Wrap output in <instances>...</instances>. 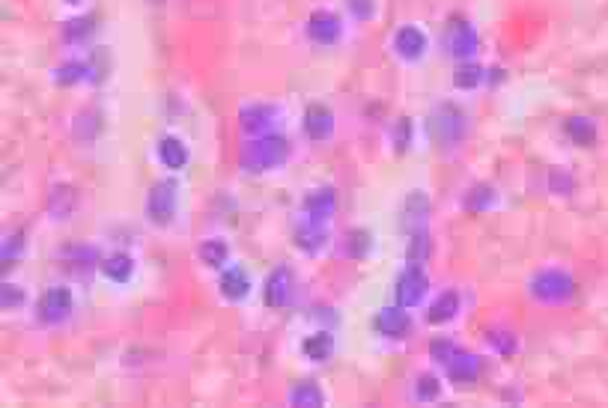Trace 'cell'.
I'll return each mask as SVG.
<instances>
[{
    "mask_svg": "<svg viewBox=\"0 0 608 408\" xmlns=\"http://www.w3.org/2000/svg\"><path fill=\"white\" fill-rule=\"evenodd\" d=\"M96 15L93 12H87V15H75V18H69V21H63L60 24V39L66 42V45H84V42H90V36L96 33Z\"/></svg>",
    "mask_w": 608,
    "mask_h": 408,
    "instance_id": "31",
    "label": "cell"
},
{
    "mask_svg": "<svg viewBox=\"0 0 608 408\" xmlns=\"http://www.w3.org/2000/svg\"><path fill=\"white\" fill-rule=\"evenodd\" d=\"M251 274L242 266H224L221 277H218V292L227 304H242L251 295Z\"/></svg>",
    "mask_w": 608,
    "mask_h": 408,
    "instance_id": "24",
    "label": "cell"
},
{
    "mask_svg": "<svg viewBox=\"0 0 608 408\" xmlns=\"http://www.w3.org/2000/svg\"><path fill=\"white\" fill-rule=\"evenodd\" d=\"M302 358L313 367H325L334 355H337V337H334V328H325V325H316L310 334H304L302 343Z\"/></svg>",
    "mask_w": 608,
    "mask_h": 408,
    "instance_id": "17",
    "label": "cell"
},
{
    "mask_svg": "<svg viewBox=\"0 0 608 408\" xmlns=\"http://www.w3.org/2000/svg\"><path fill=\"white\" fill-rule=\"evenodd\" d=\"M75 313V292L63 283L48 286L39 301H36V319L48 328H57L63 322H69V316Z\"/></svg>",
    "mask_w": 608,
    "mask_h": 408,
    "instance_id": "10",
    "label": "cell"
},
{
    "mask_svg": "<svg viewBox=\"0 0 608 408\" xmlns=\"http://www.w3.org/2000/svg\"><path fill=\"white\" fill-rule=\"evenodd\" d=\"M21 251H24V233L21 230H12L3 236V248H0V260H3V269L15 266L21 260Z\"/></svg>",
    "mask_w": 608,
    "mask_h": 408,
    "instance_id": "41",
    "label": "cell"
},
{
    "mask_svg": "<svg viewBox=\"0 0 608 408\" xmlns=\"http://www.w3.org/2000/svg\"><path fill=\"white\" fill-rule=\"evenodd\" d=\"M409 394H412V400L418 406H436L445 397V379L439 373H433V370H424V373H418L412 379V391Z\"/></svg>",
    "mask_w": 608,
    "mask_h": 408,
    "instance_id": "28",
    "label": "cell"
},
{
    "mask_svg": "<svg viewBox=\"0 0 608 408\" xmlns=\"http://www.w3.org/2000/svg\"><path fill=\"white\" fill-rule=\"evenodd\" d=\"M442 51L454 60V63H462V60H474L477 51H480V33L474 27L471 18L465 15H451L442 27Z\"/></svg>",
    "mask_w": 608,
    "mask_h": 408,
    "instance_id": "4",
    "label": "cell"
},
{
    "mask_svg": "<svg viewBox=\"0 0 608 408\" xmlns=\"http://www.w3.org/2000/svg\"><path fill=\"white\" fill-rule=\"evenodd\" d=\"M99 272H102L105 280H111V283H120V286H123V283H129V280H132V274H135V257H132V254H126V251H114V254L102 257Z\"/></svg>",
    "mask_w": 608,
    "mask_h": 408,
    "instance_id": "30",
    "label": "cell"
},
{
    "mask_svg": "<svg viewBox=\"0 0 608 408\" xmlns=\"http://www.w3.org/2000/svg\"><path fill=\"white\" fill-rule=\"evenodd\" d=\"M302 132L310 143H328L337 132V117H334L331 105L310 102L302 114Z\"/></svg>",
    "mask_w": 608,
    "mask_h": 408,
    "instance_id": "16",
    "label": "cell"
},
{
    "mask_svg": "<svg viewBox=\"0 0 608 408\" xmlns=\"http://www.w3.org/2000/svg\"><path fill=\"white\" fill-rule=\"evenodd\" d=\"M430 215H433V200H430V194H427L424 188H412V191L403 197V203H400V218H397V224H400V230L409 236V233H415V230H430Z\"/></svg>",
    "mask_w": 608,
    "mask_h": 408,
    "instance_id": "15",
    "label": "cell"
},
{
    "mask_svg": "<svg viewBox=\"0 0 608 408\" xmlns=\"http://www.w3.org/2000/svg\"><path fill=\"white\" fill-rule=\"evenodd\" d=\"M442 373H445V382L454 385L456 391H468V388L480 385V379L486 373V361H483V355H477L471 349H459Z\"/></svg>",
    "mask_w": 608,
    "mask_h": 408,
    "instance_id": "12",
    "label": "cell"
},
{
    "mask_svg": "<svg viewBox=\"0 0 608 408\" xmlns=\"http://www.w3.org/2000/svg\"><path fill=\"white\" fill-rule=\"evenodd\" d=\"M287 406L293 408H322L328 406V394L316 379H299L287 388Z\"/></svg>",
    "mask_w": 608,
    "mask_h": 408,
    "instance_id": "27",
    "label": "cell"
},
{
    "mask_svg": "<svg viewBox=\"0 0 608 408\" xmlns=\"http://www.w3.org/2000/svg\"><path fill=\"white\" fill-rule=\"evenodd\" d=\"M525 295L549 310L570 307L579 295V280L567 266H540L528 274L525 280Z\"/></svg>",
    "mask_w": 608,
    "mask_h": 408,
    "instance_id": "1",
    "label": "cell"
},
{
    "mask_svg": "<svg viewBox=\"0 0 608 408\" xmlns=\"http://www.w3.org/2000/svg\"><path fill=\"white\" fill-rule=\"evenodd\" d=\"M155 155L161 161V167L167 170H185L188 161H191V152H188V143L179 135H161L155 143Z\"/></svg>",
    "mask_w": 608,
    "mask_h": 408,
    "instance_id": "26",
    "label": "cell"
},
{
    "mask_svg": "<svg viewBox=\"0 0 608 408\" xmlns=\"http://www.w3.org/2000/svg\"><path fill=\"white\" fill-rule=\"evenodd\" d=\"M293 248L302 257H322L331 248V233L325 224H310V221L299 218L293 224Z\"/></svg>",
    "mask_w": 608,
    "mask_h": 408,
    "instance_id": "18",
    "label": "cell"
},
{
    "mask_svg": "<svg viewBox=\"0 0 608 408\" xmlns=\"http://www.w3.org/2000/svg\"><path fill=\"white\" fill-rule=\"evenodd\" d=\"M388 137H391V149L397 152V155H406L412 146H415V120L412 117H397L394 123H391V132H388Z\"/></svg>",
    "mask_w": 608,
    "mask_h": 408,
    "instance_id": "37",
    "label": "cell"
},
{
    "mask_svg": "<svg viewBox=\"0 0 608 408\" xmlns=\"http://www.w3.org/2000/svg\"><path fill=\"white\" fill-rule=\"evenodd\" d=\"M430 274H427V266H412L406 263L400 274L394 277V304L400 307H409V310H418L427 304L430 298Z\"/></svg>",
    "mask_w": 608,
    "mask_h": 408,
    "instance_id": "8",
    "label": "cell"
},
{
    "mask_svg": "<svg viewBox=\"0 0 608 408\" xmlns=\"http://www.w3.org/2000/svg\"><path fill=\"white\" fill-rule=\"evenodd\" d=\"M176 203H179V182L170 176L155 179L147 194V221L152 227H170L176 218Z\"/></svg>",
    "mask_w": 608,
    "mask_h": 408,
    "instance_id": "9",
    "label": "cell"
},
{
    "mask_svg": "<svg viewBox=\"0 0 608 408\" xmlns=\"http://www.w3.org/2000/svg\"><path fill=\"white\" fill-rule=\"evenodd\" d=\"M561 132L579 149H594L600 143V123L594 117H588V114H570V117H564Z\"/></svg>",
    "mask_w": 608,
    "mask_h": 408,
    "instance_id": "21",
    "label": "cell"
},
{
    "mask_svg": "<svg viewBox=\"0 0 608 408\" xmlns=\"http://www.w3.org/2000/svg\"><path fill=\"white\" fill-rule=\"evenodd\" d=\"M284 111L275 102H251L239 108V132L242 137H260L269 132H278Z\"/></svg>",
    "mask_w": 608,
    "mask_h": 408,
    "instance_id": "11",
    "label": "cell"
},
{
    "mask_svg": "<svg viewBox=\"0 0 608 408\" xmlns=\"http://www.w3.org/2000/svg\"><path fill=\"white\" fill-rule=\"evenodd\" d=\"M370 328L376 337H382L388 343H406L415 334V313L400 304H385L373 313Z\"/></svg>",
    "mask_w": 608,
    "mask_h": 408,
    "instance_id": "7",
    "label": "cell"
},
{
    "mask_svg": "<svg viewBox=\"0 0 608 408\" xmlns=\"http://www.w3.org/2000/svg\"><path fill=\"white\" fill-rule=\"evenodd\" d=\"M290 158H293V143L281 132L245 137V143L239 146V167H242V173H251V176L284 170L290 164Z\"/></svg>",
    "mask_w": 608,
    "mask_h": 408,
    "instance_id": "2",
    "label": "cell"
},
{
    "mask_svg": "<svg viewBox=\"0 0 608 408\" xmlns=\"http://www.w3.org/2000/svg\"><path fill=\"white\" fill-rule=\"evenodd\" d=\"M546 191L552 197H573L579 191V179L570 167H549L546 170Z\"/></svg>",
    "mask_w": 608,
    "mask_h": 408,
    "instance_id": "32",
    "label": "cell"
},
{
    "mask_svg": "<svg viewBox=\"0 0 608 408\" xmlns=\"http://www.w3.org/2000/svg\"><path fill=\"white\" fill-rule=\"evenodd\" d=\"M430 48H433L430 33H427L421 24H415V21H406V24H400V27L391 33V54H394L400 63H406V66L424 63V60L430 57Z\"/></svg>",
    "mask_w": 608,
    "mask_h": 408,
    "instance_id": "5",
    "label": "cell"
},
{
    "mask_svg": "<svg viewBox=\"0 0 608 408\" xmlns=\"http://www.w3.org/2000/svg\"><path fill=\"white\" fill-rule=\"evenodd\" d=\"M72 132H75L78 140L93 143V140L99 137V132H102V114H99V111H84V114H78Z\"/></svg>",
    "mask_w": 608,
    "mask_h": 408,
    "instance_id": "39",
    "label": "cell"
},
{
    "mask_svg": "<svg viewBox=\"0 0 608 408\" xmlns=\"http://www.w3.org/2000/svg\"><path fill=\"white\" fill-rule=\"evenodd\" d=\"M66 3H81V0H66Z\"/></svg>",
    "mask_w": 608,
    "mask_h": 408,
    "instance_id": "44",
    "label": "cell"
},
{
    "mask_svg": "<svg viewBox=\"0 0 608 408\" xmlns=\"http://www.w3.org/2000/svg\"><path fill=\"white\" fill-rule=\"evenodd\" d=\"M197 260L206 266V269H224L230 263V245L224 239H206L200 242L197 248Z\"/></svg>",
    "mask_w": 608,
    "mask_h": 408,
    "instance_id": "36",
    "label": "cell"
},
{
    "mask_svg": "<svg viewBox=\"0 0 608 408\" xmlns=\"http://www.w3.org/2000/svg\"><path fill=\"white\" fill-rule=\"evenodd\" d=\"M486 81H489V66H483L477 60H462V63L454 66L451 84H454V90H459V93H474V90L486 87Z\"/></svg>",
    "mask_w": 608,
    "mask_h": 408,
    "instance_id": "29",
    "label": "cell"
},
{
    "mask_svg": "<svg viewBox=\"0 0 608 408\" xmlns=\"http://www.w3.org/2000/svg\"><path fill=\"white\" fill-rule=\"evenodd\" d=\"M87 66H90V84H102L111 75V54H108V48H93L90 57H87Z\"/></svg>",
    "mask_w": 608,
    "mask_h": 408,
    "instance_id": "40",
    "label": "cell"
},
{
    "mask_svg": "<svg viewBox=\"0 0 608 408\" xmlns=\"http://www.w3.org/2000/svg\"><path fill=\"white\" fill-rule=\"evenodd\" d=\"M459 349H462V346L456 343L454 337H448V334H436V337H430V343H427V358H430L433 367L445 370Z\"/></svg>",
    "mask_w": 608,
    "mask_h": 408,
    "instance_id": "35",
    "label": "cell"
},
{
    "mask_svg": "<svg viewBox=\"0 0 608 408\" xmlns=\"http://www.w3.org/2000/svg\"><path fill=\"white\" fill-rule=\"evenodd\" d=\"M483 343H486V349H489L495 358H504V361L516 358V355L522 352V337H519V331L510 328V325H489V328L483 331Z\"/></svg>",
    "mask_w": 608,
    "mask_h": 408,
    "instance_id": "20",
    "label": "cell"
},
{
    "mask_svg": "<svg viewBox=\"0 0 608 408\" xmlns=\"http://www.w3.org/2000/svg\"><path fill=\"white\" fill-rule=\"evenodd\" d=\"M343 33H346V21L340 12L328 9V6H319L313 9L307 18H304V39L313 45V48H337L343 42Z\"/></svg>",
    "mask_w": 608,
    "mask_h": 408,
    "instance_id": "6",
    "label": "cell"
},
{
    "mask_svg": "<svg viewBox=\"0 0 608 408\" xmlns=\"http://www.w3.org/2000/svg\"><path fill=\"white\" fill-rule=\"evenodd\" d=\"M462 307H465L462 292H459V289H445V292H439V295L427 304L424 319H427L430 328H448L451 322L459 319Z\"/></svg>",
    "mask_w": 608,
    "mask_h": 408,
    "instance_id": "19",
    "label": "cell"
},
{
    "mask_svg": "<svg viewBox=\"0 0 608 408\" xmlns=\"http://www.w3.org/2000/svg\"><path fill=\"white\" fill-rule=\"evenodd\" d=\"M376 248V233L370 227H349L340 239V257L349 263H364Z\"/></svg>",
    "mask_w": 608,
    "mask_h": 408,
    "instance_id": "22",
    "label": "cell"
},
{
    "mask_svg": "<svg viewBox=\"0 0 608 408\" xmlns=\"http://www.w3.org/2000/svg\"><path fill=\"white\" fill-rule=\"evenodd\" d=\"M296 286H299V277L293 272V266L281 263L275 266L266 283H263V301L269 310H287L296 298Z\"/></svg>",
    "mask_w": 608,
    "mask_h": 408,
    "instance_id": "14",
    "label": "cell"
},
{
    "mask_svg": "<svg viewBox=\"0 0 608 408\" xmlns=\"http://www.w3.org/2000/svg\"><path fill=\"white\" fill-rule=\"evenodd\" d=\"M468 111L454 102V99H445L439 105H433V111L427 114V135L433 140V146L445 155L456 152L465 137H468Z\"/></svg>",
    "mask_w": 608,
    "mask_h": 408,
    "instance_id": "3",
    "label": "cell"
},
{
    "mask_svg": "<svg viewBox=\"0 0 608 408\" xmlns=\"http://www.w3.org/2000/svg\"><path fill=\"white\" fill-rule=\"evenodd\" d=\"M337 188L334 185H313L307 188L299 206V218L310 221V224H331L337 215Z\"/></svg>",
    "mask_w": 608,
    "mask_h": 408,
    "instance_id": "13",
    "label": "cell"
},
{
    "mask_svg": "<svg viewBox=\"0 0 608 408\" xmlns=\"http://www.w3.org/2000/svg\"><path fill=\"white\" fill-rule=\"evenodd\" d=\"M54 87H78L84 81H90V66L87 60H66L51 72Z\"/></svg>",
    "mask_w": 608,
    "mask_h": 408,
    "instance_id": "33",
    "label": "cell"
},
{
    "mask_svg": "<svg viewBox=\"0 0 608 408\" xmlns=\"http://www.w3.org/2000/svg\"><path fill=\"white\" fill-rule=\"evenodd\" d=\"M45 209H48L51 221H69L75 215V209H78V191H75V185H69V182L51 185Z\"/></svg>",
    "mask_w": 608,
    "mask_h": 408,
    "instance_id": "25",
    "label": "cell"
},
{
    "mask_svg": "<svg viewBox=\"0 0 608 408\" xmlns=\"http://www.w3.org/2000/svg\"><path fill=\"white\" fill-rule=\"evenodd\" d=\"M433 257V239L430 230H415L406 236V263L412 266H427Z\"/></svg>",
    "mask_w": 608,
    "mask_h": 408,
    "instance_id": "34",
    "label": "cell"
},
{
    "mask_svg": "<svg viewBox=\"0 0 608 408\" xmlns=\"http://www.w3.org/2000/svg\"><path fill=\"white\" fill-rule=\"evenodd\" d=\"M343 12L355 24H370L379 15V0H343Z\"/></svg>",
    "mask_w": 608,
    "mask_h": 408,
    "instance_id": "38",
    "label": "cell"
},
{
    "mask_svg": "<svg viewBox=\"0 0 608 408\" xmlns=\"http://www.w3.org/2000/svg\"><path fill=\"white\" fill-rule=\"evenodd\" d=\"M495 206H498V188L492 182H471L459 197V209L468 215H486Z\"/></svg>",
    "mask_w": 608,
    "mask_h": 408,
    "instance_id": "23",
    "label": "cell"
},
{
    "mask_svg": "<svg viewBox=\"0 0 608 408\" xmlns=\"http://www.w3.org/2000/svg\"><path fill=\"white\" fill-rule=\"evenodd\" d=\"M24 304H27V292H24V286L3 280V286H0V307H3L6 313H12V310H21Z\"/></svg>",
    "mask_w": 608,
    "mask_h": 408,
    "instance_id": "42",
    "label": "cell"
},
{
    "mask_svg": "<svg viewBox=\"0 0 608 408\" xmlns=\"http://www.w3.org/2000/svg\"><path fill=\"white\" fill-rule=\"evenodd\" d=\"M63 257L69 260V263H75V266H84V269H90V266H99L102 263V257H99V251L96 248H84V245H78V248H66L63 251Z\"/></svg>",
    "mask_w": 608,
    "mask_h": 408,
    "instance_id": "43",
    "label": "cell"
},
{
    "mask_svg": "<svg viewBox=\"0 0 608 408\" xmlns=\"http://www.w3.org/2000/svg\"><path fill=\"white\" fill-rule=\"evenodd\" d=\"M150 3H164V0H150Z\"/></svg>",
    "mask_w": 608,
    "mask_h": 408,
    "instance_id": "45",
    "label": "cell"
}]
</instances>
